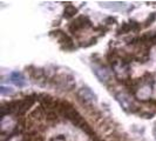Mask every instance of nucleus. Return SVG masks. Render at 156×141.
<instances>
[{
  "label": "nucleus",
  "mask_w": 156,
  "mask_h": 141,
  "mask_svg": "<svg viewBox=\"0 0 156 141\" xmlns=\"http://www.w3.org/2000/svg\"><path fill=\"white\" fill-rule=\"evenodd\" d=\"M76 98L79 102L85 106L87 110H94L93 107L98 102V96L88 86H82L76 92Z\"/></svg>",
  "instance_id": "nucleus-1"
},
{
  "label": "nucleus",
  "mask_w": 156,
  "mask_h": 141,
  "mask_svg": "<svg viewBox=\"0 0 156 141\" xmlns=\"http://www.w3.org/2000/svg\"><path fill=\"white\" fill-rule=\"evenodd\" d=\"M55 87H58L60 91L63 92H68L72 91L74 87H75V81L74 78L69 75V74H60V75H56L53 80Z\"/></svg>",
  "instance_id": "nucleus-2"
},
{
  "label": "nucleus",
  "mask_w": 156,
  "mask_h": 141,
  "mask_svg": "<svg viewBox=\"0 0 156 141\" xmlns=\"http://www.w3.org/2000/svg\"><path fill=\"white\" fill-rule=\"evenodd\" d=\"M37 96L38 95H32V96H26L19 100H14V113L21 115V114H25L26 112H28V110L34 105V102L37 100L34 98Z\"/></svg>",
  "instance_id": "nucleus-3"
},
{
  "label": "nucleus",
  "mask_w": 156,
  "mask_h": 141,
  "mask_svg": "<svg viewBox=\"0 0 156 141\" xmlns=\"http://www.w3.org/2000/svg\"><path fill=\"white\" fill-rule=\"evenodd\" d=\"M90 25H92V21L89 20V18H88V16H78L74 21H72V23L69 24L68 30H69L70 33L75 34V33H78L79 31H81V30H83V28L89 27Z\"/></svg>",
  "instance_id": "nucleus-4"
},
{
  "label": "nucleus",
  "mask_w": 156,
  "mask_h": 141,
  "mask_svg": "<svg viewBox=\"0 0 156 141\" xmlns=\"http://www.w3.org/2000/svg\"><path fill=\"white\" fill-rule=\"evenodd\" d=\"M93 72L95 73V75L98 77V79L101 82H103V84L108 85L112 81V75H110L109 70H107L106 67L100 66V65H95V66H93Z\"/></svg>",
  "instance_id": "nucleus-5"
},
{
  "label": "nucleus",
  "mask_w": 156,
  "mask_h": 141,
  "mask_svg": "<svg viewBox=\"0 0 156 141\" xmlns=\"http://www.w3.org/2000/svg\"><path fill=\"white\" fill-rule=\"evenodd\" d=\"M56 33H58L56 37L59 39V42H60V45H61V47H62L63 49L70 51V49L74 48V42H73V40L70 39L69 35H67L66 33H63L61 31H58Z\"/></svg>",
  "instance_id": "nucleus-6"
},
{
  "label": "nucleus",
  "mask_w": 156,
  "mask_h": 141,
  "mask_svg": "<svg viewBox=\"0 0 156 141\" xmlns=\"http://www.w3.org/2000/svg\"><path fill=\"white\" fill-rule=\"evenodd\" d=\"M9 78H11V81L13 84H16V86L23 87L25 85V77H23L21 73H19V72H12L11 75H9Z\"/></svg>",
  "instance_id": "nucleus-7"
},
{
  "label": "nucleus",
  "mask_w": 156,
  "mask_h": 141,
  "mask_svg": "<svg viewBox=\"0 0 156 141\" xmlns=\"http://www.w3.org/2000/svg\"><path fill=\"white\" fill-rule=\"evenodd\" d=\"M76 13H78V8L75 7V6H73V5H68V6H66V8H65L63 16L67 18V19H69V18L75 16Z\"/></svg>",
  "instance_id": "nucleus-8"
},
{
  "label": "nucleus",
  "mask_w": 156,
  "mask_h": 141,
  "mask_svg": "<svg viewBox=\"0 0 156 141\" xmlns=\"http://www.w3.org/2000/svg\"><path fill=\"white\" fill-rule=\"evenodd\" d=\"M23 141H44L42 136H40L38 133H34V132H31L28 135L23 136Z\"/></svg>",
  "instance_id": "nucleus-9"
},
{
  "label": "nucleus",
  "mask_w": 156,
  "mask_h": 141,
  "mask_svg": "<svg viewBox=\"0 0 156 141\" xmlns=\"http://www.w3.org/2000/svg\"><path fill=\"white\" fill-rule=\"evenodd\" d=\"M130 31H133V28H132V24L123 23L122 24V26L120 27V30L117 31V33H119V34H126V33H129Z\"/></svg>",
  "instance_id": "nucleus-10"
},
{
  "label": "nucleus",
  "mask_w": 156,
  "mask_h": 141,
  "mask_svg": "<svg viewBox=\"0 0 156 141\" xmlns=\"http://www.w3.org/2000/svg\"><path fill=\"white\" fill-rule=\"evenodd\" d=\"M0 92H1V94L2 95H6V94H13V89L11 88V87H5V86H1V88H0Z\"/></svg>",
  "instance_id": "nucleus-11"
},
{
  "label": "nucleus",
  "mask_w": 156,
  "mask_h": 141,
  "mask_svg": "<svg viewBox=\"0 0 156 141\" xmlns=\"http://www.w3.org/2000/svg\"><path fill=\"white\" fill-rule=\"evenodd\" d=\"M155 19H156V13H151V16H149L148 19L144 21V27L149 26V24H151Z\"/></svg>",
  "instance_id": "nucleus-12"
},
{
  "label": "nucleus",
  "mask_w": 156,
  "mask_h": 141,
  "mask_svg": "<svg viewBox=\"0 0 156 141\" xmlns=\"http://www.w3.org/2000/svg\"><path fill=\"white\" fill-rule=\"evenodd\" d=\"M107 23H116V20L114 18H108L107 19Z\"/></svg>",
  "instance_id": "nucleus-13"
}]
</instances>
